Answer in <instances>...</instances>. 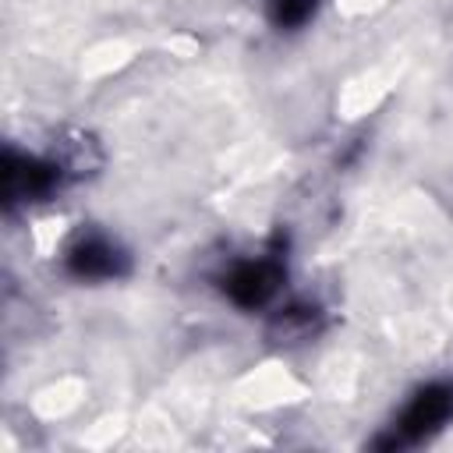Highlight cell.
I'll return each mask as SVG.
<instances>
[{"label": "cell", "instance_id": "6da1fadb", "mask_svg": "<svg viewBox=\"0 0 453 453\" xmlns=\"http://www.w3.org/2000/svg\"><path fill=\"white\" fill-rule=\"evenodd\" d=\"M449 418H453V379L428 382L425 389H418V393L411 396V403L403 407L400 421L393 425V435H389V439H375V446L421 442V439L435 435Z\"/></svg>", "mask_w": 453, "mask_h": 453}, {"label": "cell", "instance_id": "7a4b0ae2", "mask_svg": "<svg viewBox=\"0 0 453 453\" xmlns=\"http://www.w3.org/2000/svg\"><path fill=\"white\" fill-rule=\"evenodd\" d=\"M60 180H64L60 159L18 156L14 149H7V156H4V198H7V205L46 198L60 188Z\"/></svg>", "mask_w": 453, "mask_h": 453}, {"label": "cell", "instance_id": "3957f363", "mask_svg": "<svg viewBox=\"0 0 453 453\" xmlns=\"http://www.w3.org/2000/svg\"><path fill=\"white\" fill-rule=\"evenodd\" d=\"M287 269L280 258H251V262H237L226 276H223V294L244 308V311H255L262 304H269L283 283Z\"/></svg>", "mask_w": 453, "mask_h": 453}, {"label": "cell", "instance_id": "277c9868", "mask_svg": "<svg viewBox=\"0 0 453 453\" xmlns=\"http://www.w3.org/2000/svg\"><path fill=\"white\" fill-rule=\"evenodd\" d=\"M64 269L78 280H117L131 269L124 248H117L110 237L103 234H85L78 237L67 255H64Z\"/></svg>", "mask_w": 453, "mask_h": 453}, {"label": "cell", "instance_id": "5b68a950", "mask_svg": "<svg viewBox=\"0 0 453 453\" xmlns=\"http://www.w3.org/2000/svg\"><path fill=\"white\" fill-rule=\"evenodd\" d=\"M319 326H322V311L315 304H287L269 319L265 336L273 343H297V340H308Z\"/></svg>", "mask_w": 453, "mask_h": 453}, {"label": "cell", "instance_id": "8992f818", "mask_svg": "<svg viewBox=\"0 0 453 453\" xmlns=\"http://www.w3.org/2000/svg\"><path fill=\"white\" fill-rule=\"evenodd\" d=\"M319 0H265V14L276 28H301L315 18Z\"/></svg>", "mask_w": 453, "mask_h": 453}]
</instances>
